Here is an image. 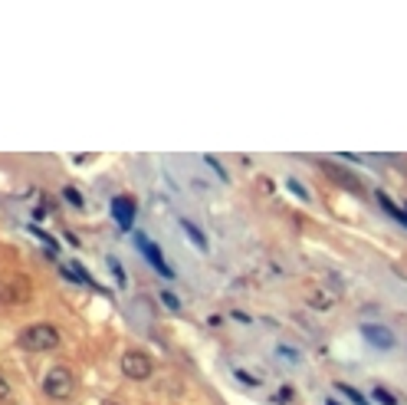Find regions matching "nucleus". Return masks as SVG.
I'll use <instances>...</instances> for the list:
<instances>
[{
	"label": "nucleus",
	"mask_w": 407,
	"mask_h": 405,
	"mask_svg": "<svg viewBox=\"0 0 407 405\" xmlns=\"http://www.w3.org/2000/svg\"><path fill=\"white\" fill-rule=\"evenodd\" d=\"M60 330L49 326V323H33V326H23L20 336H16V346L27 349V353H49V349H60Z\"/></svg>",
	"instance_id": "obj_1"
},
{
	"label": "nucleus",
	"mask_w": 407,
	"mask_h": 405,
	"mask_svg": "<svg viewBox=\"0 0 407 405\" xmlns=\"http://www.w3.org/2000/svg\"><path fill=\"white\" fill-rule=\"evenodd\" d=\"M73 389H76V379H73V372L66 369V366H53V369H47V376H43V392H47L49 399H69L73 395Z\"/></svg>",
	"instance_id": "obj_2"
},
{
	"label": "nucleus",
	"mask_w": 407,
	"mask_h": 405,
	"mask_svg": "<svg viewBox=\"0 0 407 405\" xmlns=\"http://www.w3.org/2000/svg\"><path fill=\"white\" fill-rule=\"evenodd\" d=\"M122 372H125L129 379H135V382H142V379H148V376L155 372V363H151V356L131 349V353L122 356Z\"/></svg>",
	"instance_id": "obj_3"
},
{
	"label": "nucleus",
	"mask_w": 407,
	"mask_h": 405,
	"mask_svg": "<svg viewBox=\"0 0 407 405\" xmlns=\"http://www.w3.org/2000/svg\"><path fill=\"white\" fill-rule=\"evenodd\" d=\"M361 336L368 339L371 346H378V349H391L394 346V333L388 326H378V323H361Z\"/></svg>",
	"instance_id": "obj_4"
},
{
	"label": "nucleus",
	"mask_w": 407,
	"mask_h": 405,
	"mask_svg": "<svg viewBox=\"0 0 407 405\" xmlns=\"http://www.w3.org/2000/svg\"><path fill=\"white\" fill-rule=\"evenodd\" d=\"M112 214H115V224H118L122 231H129L131 221H135V201H131V198H115Z\"/></svg>",
	"instance_id": "obj_5"
},
{
	"label": "nucleus",
	"mask_w": 407,
	"mask_h": 405,
	"mask_svg": "<svg viewBox=\"0 0 407 405\" xmlns=\"http://www.w3.org/2000/svg\"><path fill=\"white\" fill-rule=\"evenodd\" d=\"M138 244H142V251H145V257H148V260H151V267L158 270L161 277H171V273H174V270H171V267H168V264H164L161 251H158L155 244H148V237H138Z\"/></svg>",
	"instance_id": "obj_6"
},
{
	"label": "nucleus",
	"mask_w": 407,
	"mask_h": 405,
	"mask_svg": "<svg viewBox=\"0 0 407 405\" xmlns=\"http://www.w3.org/2000/svg\"><path fill=\"white\" fill-rule=\"evenodd\" d=\"M322 169H326L328 175H332V178H339L342 185H348V191H361V185H358V182H355V178H352V175H348V171L335 169V165H328V162H322Z\"/></svg>",
	"instance_id": "obj_7"
},
{
	"label": "nucleus",
	"mask_w": 407,
	"mask_h": 405,
	"mask_svg": "<svg viewBox=\"0 0 407 405\" xmlns=\"http://www.w3.org/2000/svg\"><path fill=\"white\" fill-rule=\"evenodd\" d=\"M181 228H184V231H187V237H191V241H194V244H197V247H200V251H207V237L200 234V228H197L194 221L181 218Z\"/></svg>",
	"instance_id": "obj_8"
},
{
	"label": "nucleus",
	"mask_w": 407,
	"mask_h": 405,
	"mask_svg": "<svg viewBox=\"0 0 407 405\" xmlns=\"http://www.w3.org/2000/svg\"><path fill=\"white\" fill-rule=\"evenodd\" d=\"M66 277H73V280H79V284H86V287H96V280L82 270V264H69V267H63Z\"/></svg>",
	"instance_id": "obj_9"
},
{
	"label": "nucleus",
	"mask_w": 407,
	"mask_h": 405,
	"mask_svg": "<svg viewBox=\"0 0 407 405\" xmlns=\"http://www.w3.org/2000/svg\"><path fill=\"white\" fill-rule=\"evenodd\" d=\"M378 201H381V208H384V211H388V214H391L394 221H401V224H407V214H401V208H397V204H394L391 198L384 195V191H378Z\"/></svg>",
	"instance_id": "obj_10"
},
{
	"label": "nucleus",
	"mask_w": 407,
	"mask_h": 405,
	"mask_svg": "<svg viewBox=\"0 0 407 405\" xmlns=\"http://www.w3.org/2000/svg\"><path fill=\"white\" fill-rule=\"evenodd\" d=\"M335 389H339V392H345V395H348V399H352V402H355V405H368V399H365V395H361L358 389L345 386V382H339V386H335Z\"/></svg>",
	"instance_id": "obj_11"
},
{
	"label": "nucleus",
	"mask_w": 407,
	"mask_h": 405,
	"mask_svg": "<svg viewBox=\"0 0 407 405\" xmlns=\"http://www.w3.org/2000/svg\"><path fill=\"white\" fill-rule=\"evenodd\" d=\"M375 399H378L381 405H397V395H394V392H388L384 386H378V389H375Z\"/></svg>",
	"instance_id": "obj_12"
},
{
	"label": "nucleus",
	"mask_w": 407,
	"mask_h": 405,
	"mask_svg": "<svg viewBox=\"0 0 407 405\" xmlns=\"http://www.w3.org/2000/svg\"><path fill=\"white\" fill-rule=\"evenodd\" d=\"M237 379H240V382H250V386H260L263 382V376H250L246 369H237Z\"/></svg>",
	"instance_id": "obj_13"
},
{
	"label": "nucleus",
	"mask_w": 407,
	"mask_h": 405,
	"mask_svg": "<svg viewBox=\"0 0 407 405\" xmlns=\"http://www.w3.org/2000/svg\"><path fill=\"white\" fill-rule=\"evenodd\" d=\"M293 395H296V392H293L289 386L279 389V392H276V402H279V405H289V402H293Z\"/></svg>",
	"instance_id": "obj_14"
},
{
	"label": "nucleus",
	"mask_w": 407,
	"mask_h": 405,
	"mask_svg": "<svg viewBox=\"0 0 407 405\" xmlns=\"http://www.w3.org/2000/svg\"><path fill=\"white\" fill-rule=\"evenodd\" d=\"M109 267H112L115 280H118V284H122V287H125V273H122V267H118V260H115V257H109Z\"/></svg>",
	"instance_id": "obj_15"
},
{
	"label": "nucleus",
	"mask_w": 407,
	"mask_h": 405,
	"mask_svg": "<svg viewBox=\"0 0 407 405\" xmlns=\"http://www.w3.org/2000/svg\"><path fill=\"white\" fill-rule=\"evenodd\" d=\"M161 300H164L168 306H171V310H181V300L174 297V293H168V290H161Z\"/></svg>",
	"instance_id": "obj_16"
},
{
	"label": "nucleus",
	"mask_w": 407,
	"mask_h": 405,
	"mask_svg": "<svg viewBox=\"0 0 407 405\" xmlns=\"http://www.w3.org/2000/svg\"><path fill=\"white\" fill-rule=\"evenodd\" d=\"M289 188H293V191H296V195H299V198H302V201H309V191H306V188L299 185L296 178H289Z\"/></svg>",
	"instance_id": "obj_17"
},
{
	"label": "nucleus",
	"mask_w": 407,
	"mask_h": 405,
	"mask_svg": "<svg viewBox=\"0 0 407 405\" xmlns=\"http://www.w3.org/2000/svg\"><path fill=\"white\" fill-rule=\"evenodd\" d=\"M66 201H73L76 208H79V204H82V195L76 191V188H66Z\"/></svg>",
	"instance_id": "obj_18"
},
{
	"label": "nucleus",
	"mask_w": 407,
	"mask_h": 405,
	"mask_svg": "<svg viewBox=\"0 0 407 405\" xmlns=\"http://www.w3.org/2000/svg\"><path fill=\"white\" fill-rule=\"evenodd\" d=\"M7 399H10V386L0 379V402H7Z\"/></svg>",
	"instance_id": "obj_19"
},
{
	"label": "nucleus",
	"mask_w": 407,
	"mask_h": 405,
	"mask_svg": "<svg viewBox=\"0 0 407 405\" xmlns=\"http://www.w3.org/2000/svg\"><path fill=\"white\" fill-rule=\"evenodd\" d=\"M328 405H339V402H335V399H328Z\"/></svg>",
	"instance_id": "obj_20"
},
{
	"label": "nucleus",
	"mask_w": 407,
	"mask_h": 405,
	"mask_svg": "<svg viewBox=\"0 0 407 405\" xmlns=\"http://www.w3.org/2000/svg\"><path fill=\"white\" fill-rule=\"evenodd\" d=\"M102 405H118V402H102Z\"/></svg>",
	"instance_id": "obj_21"
}]
</instances>
